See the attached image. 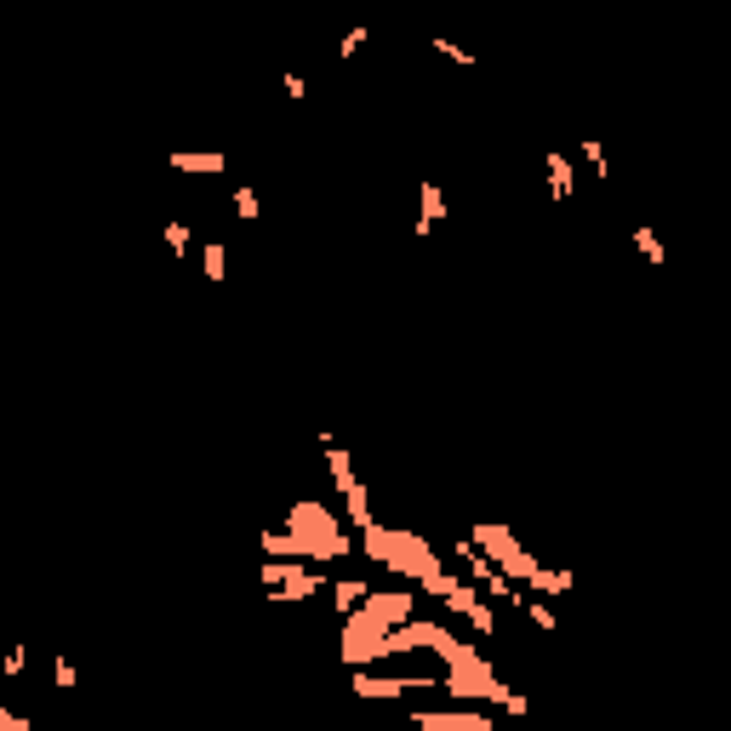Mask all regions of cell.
Returning a JSON list of instances; mask_svg holds the SVG:
<instances>
[{
    "label": "cell",
    "instance_id": "1",
    "mask_svg": "<svg viewBox=\"0 0 731 731\" xmlns=\"http://www.w3.org/2000/svg\"><path fill=\"white\" fill-rule=\"evenodd\" d=\"M286 526L303 537V560H315V566H332V560L361 554V543L337 526V515L326 503H292L286 509Z\"/></svg>",
    "mask_w": 731,
    "mask_h": 731
},
{
    "label": "cell",
    "instance_id": "2",
    "mask_svg": "<svg viewBox=\"0 0 731 731\" xmlns=\"http://www.w3.org/2000/svg\"><path fill=\"white\" fill-rule=\"evenodd\" d=\"M469 537H474L480 549L492 554V566H497V571H509V578H515V583H532V571L543 566V560H537L532 549H520V537L509 532V526H497V520H480V526H474Z\"/></svg>",
    "mask_w": 731,
    "mask_h": 731
},
{
    "label": "cell",
    "instance_id": "3",
    "mask_svg": "<svg viewBox=\"0 0 731 731\" xmlns=\"http://www.w3.org/2000/svg\"><path fill=\"white\" fill-rule=\"evenodd\" d=\"M423 588H429V595H440V600H446V612L469 617L480 640H492V634H497V617H492V605L480 600V583H463V578H446V571H434V578H429Z\"/></svg>",
    "mask_w": 731,
    "mask_h": 731
},
{
    "label": "cell",
    "instance_id": "4",
    "mask_svg": "<svg viewBox=\"0 0 731 731\" xmlns=\"http://www.w3.org/2000/svg\"><path fill=\"white\" fill-rule=\"evenodd\" d=\"M263 583L274 588V600H286V605H298V600H309V595H326L332 588V578H326V566L315 571V566H292V560H263Z\"/></svg>",
    "mask_w": 731,
    "mask_h": 731
},
{
    "label": "cell",
    "instance_id": "5",
    "mask_svg": "<svg viewBox=\"0 0 731 731\" xmlns=\"http://www.w3.org/2000/svg\"><path fill=\"white\" fill-rule=\"evenodd\" d=\"M383 571H395V578H412L417 588H423L434 571H440V554L429 549V537H417V532H395V554H388V566Z\"/></svg>",
    "mask_w": 731,
    "mask_h": 731
},
{
    "label": "cell",
    "instance_id": "6",
    "mask_svg": "<svg viewBox=\"0 0 731 731\" xmlns=\"http://www.w3.org/2000/svg\"><path fill=\"white\" fill-rule=\"evenodd\" d=\"M412 726H423V731H492V714H474V709H412Z\"/></svg>",
    "mask_w": 731,
    "mask_h": 731
},
{
    "label": "cell",
    "instance_id": "7",
    "mask_svg": "<svg viewBox=\"0 0 731 731\" xmlns=\"http://www.w3.org/2000/svg\"><path fill=\"white\" fill-rule=\"evenodd\" d=\"M429 674H412V680H400V674H371V668H354V697H371V703H388V697H406L417 692Z\"/></svg>",
    "mask_w": 731,
    "mask_h": 731
},
{
    "label": "cell",
    "instance_id": "8",
    "mask_svg": "<svg viewBox=\"0 0 731 731\" xmlns=\"http://www.w3.org/2000/svg\"><path fill=\"white\" fill-rule=\"evenodd\" d=\"M172 172L217 178V172H229V154H217V149H172Z\"/></svg>",
    "mask_w": 731,
    "mask_h": 731
},
{
    "label": "cell",
    "instance_id": "9",
    "mask_svg": "<svg viewBox=\"0 0 731 731\" xmlns=\"http://www.w3.org/2000/svg\"><path fill=\"white\" fill-rule=\"evenodd\" d=\"M417 200H423V212H417L412 235H417V240H429L434 229H440V217H446V189H440V183H417Z\"/></svg>",
    "mask_w": 731,
    "mask_h": 731
},
{
    "label": "cell",
    "instance_id": "10",
    "mask_svg": "<svg viewBox=\"0 0 731 731\" xmlns=\"http://www.w3.org/2000/svg\"><path fill=\"white\" fill-rule=\"evenodd\" d=\"M571 195H578V172H571V161L560 149H549V200H554V206H566Z\"/></svg>",
    "mask_w": 731,
    "mask_h": 731
},
{
    "label": "cell",
    "instance_id": "11",
    "mask_svg": "<svg viewBox=\"0 0 731 731\" xmlns=\"http://www.w3.org/2000/svg\"><path fill=\"white\" fill-rule=\"evenodd\" d=\"M320 446H326V469H332V486H337V492L361 486V474H354V457L344 452V446H332V440H326V434H320Z\"/></svg>",
    "mask_w": 731,
    "mask_h": 731
},
{
    "label": "cell",
    "instance_id": "12",
    "mask_svg": "<svg viewBox=\"0 0 731 731\" xmlns=\"http://www.w3.org/2000/svg\"><path fill=\"white\" fill-rule=\"evenodd\" d=\"M344 503H349V509H344V520L354 526V532H371V526H378V515H371V497H366V486H349V492H344Z\"/></svg>",
    "mask_w": 731,
    "mask_h": 731
},
{
    "label": "cell",
    "instance_id": "13",
    "mask_svg": "<svg viewBox=\"0 0 731 731\" xmlns=\"http://www.w3.org/2000/svg\"><path fill=\"white\" fill-rule=\"evenodd\" d=\"M326 595H332V605H337V612H344V617H349V612H354V605H361V600L371 595V588H366L361 578H337L332 588H326Z\"/></svg>",
    "mask_w": 731,
    "mask_h": 731
},
{
    "label": "cell",
    "instance_id": "14",
    "mask_svg": "<svg viewBox=\"0 0 731 731\" xmlns=\"http://www.w3.org/2000/svg\"><path fill=\"white\" fill-rule=\"evenodd\" d=\"M629 240H634V252H640L646 263H657V269L668 263V246L657 240V229H646V223H640V229H629Z\"/></svg>",
    "mask_w": 731,
    "mask_h": 731
},
{
    "label": "cell",
    "instance_id": "15",
    "mask_svg": "<svg viewBox=\"0 0 731 731\" xmlns=\"http://www.w3.org/2000/svg\"><path fill=\"white\" fill-rule=\"evenodd\" d=\"M566 588H578V578H571V571H549V566L532 571V595H566Z\"/></svg>",
    "mask_w": 731,
    "mask_h": 731
},
{
    "label": "cell",
    "instance_id": "16",
    "mask_svg": "<svg viewBox=\"0 0 731 731\" xmlns=\"http://www.w3.org/2000/svg\"><path fill=\"white\" fill-rule=\"evenodd\" d=\"M200 274H206L212 286H223V280H229V252H223V240L206 246V257H200Z\"/></svg>",
    "mask_w": 731,
    "mask_h": 731
},
{
    "label": "cell",
    "instance_id": "17",
    "mask_svg": "<svg viewBox=\"0 0 731 731\" xmlns=\"http://www.w3.org/2000/svg\"><path fill=\"white\" fill-rule=\"evenodd\" d=\"M578 154H583L588 166H595V178H600V183H612V161H605V144H600V137H578Z\"/></svg>",
    "mask_w": 731,
    "mask_h": 731
},
{
    "label": "cell",
    "instance_id": "18",
    "mask_svg": "<svg viewBox=\"0 0 731 731\" xmlns=\"http://www.w3.org/2000/svg\"><path fill=\"white\" fill-rule=\"evenodd\" d=\"M429 46H434V52H440V57H446V64H463V69H474V64H480V57L469 52V46H457L452 35H434Z\"/></svg>",
    "mask_w": 731,
    "mask_h": 731
},
{
    "label": "cell",
    "instance_id": "19",
    "mask_svg": "<svg viewBox=\"0 0 731 731\" xmlns=\"http://www.w3.org/2000/svg\"><path fill=\"white\" fill-rule=\"evenodd\" d=\"M520 612L532 617V629H543V634H554V629H560V617H554V605H549V600H532V595H526Z\"/></svg>",
    "mask_w": 731,
    "mask_h": 731
},
{
    "label": "cell",
    "instance_id": "20",
    "mask_svg": "<svg viewBox=\"0 0 731 731\" xmlns=\"http://www.w3.org/2000/svg\"><path fill=\"white\" fill-rule=\"evenodd\" d=\"M235 212H240V223H257V212H263V200L252 183H235Z\"/></svg>",
    "mask_w": 731,
    "mask_h": 731
},
{
    "label": "cell",
    "instance_id": "21",
    "mask_svg": "<svg viewBox=\"0 0 731 731\" xmlns=\"http://www.w3.org/2000/svg\"><path fill=\"white\" fill-rule=\"evenodd\" d=\"M280 91H286V103H303L309 98V81H303L298 69H286V74H280Z\"/></svg>",
    "mask_w": 731,
    "mask_h": 731
},
{
    "label": "cell",
    "instance_id": "22",
    "mask_svg": "<svg viewBox=\"0 0 731 731\" xmlns=\"http://www.w3.org/2000/svg\"><path fill=\"white\" fill-rule=\"evenodd\" d=\"M189 240H195V235H189V223H166V246H172L178 257L189 252Z\"/></svg>",
    "mask_w": 731,
    "mask_h": 731
},
{
    "label": "cell",
    "instance_id": "23",
    "mask_svg": "<svg viewBox=\"0 0 731 731\" xmlns=\"http://www.w3.org/2000/svg\"><path fill=\"white\" fill-rule=\"evenodd\" d=\"M361 46H366V23H354L349 35L337 40V57H354V52H361Z\"/></svg>",
    "mask_w": 731,
    "mask_h": 731
},
{
    "label": "cell",
    "instance_id": "24",
    "mask_svg": "<svg viewBox=\"0 0 731 731\" xmlns=\"http://www.w3.org/2000/svg\"><path fill=\"white\" fill-rule=\"evenodd\" d=\"M52 680H57V686L69 692V686H74V680H81V674H74V663H69V657H57V663H52Z\"/></svg>",
    "mask_w": 731,
    "mask_h": 731
},
{
    "label": "cell",
    "instance_id": "25",
    "mask_svg": "<svg viewBox=\"0 0 731 731\" xmlns=\"http://www.w3.org/2000/svg\"><path fill=\"white\" fill-rule=\"evenodd\" d=\"M0 731H29L23 714H12V709H0Z\"/></svg>",
    "mask_w": 731,
    "mask_h": 731
},
{
    "label": "cell",
    "instance_id": "26",
    "mask_svg": "<svg viewBox=\"0 0 731 731\" xmlns=\"http://www.w3.org/2000/svg\"><path fill=\"white\" fill-rule=\"evenodd\" d=\"M503 714H515V720H520V714H532V703H526L520 692H509V703H503Z\"/></svg>",
    "mask_w": 731,
    "mask_h": 731
}]
</instances>
